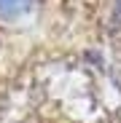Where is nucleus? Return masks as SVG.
Here are the masks:
<instances>
[{"instance_id": "nucleus-1", "label": "nucleus", "mask_w": 121, "mask_h": 123, "mask_svg": "<svg viewBox=\"0 0 121 123\" xmlns=\"http://www.w3.org/2000/svg\"><path fill=\"white\" fill-rule=\"evenodd\" d=\"M30 8V0H0V16H16Z\"/></svg>"}]
</instances>
